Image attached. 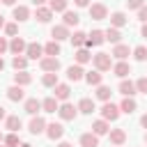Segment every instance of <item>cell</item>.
I'll use <instances>...</instances> for the list:
<instances>
[{
  "instance_id": "6da1fadb",
  "label": "cell",
  "mask_w": 147,
  "mask_h": 147,
  "mask_svg": "<svg viewBox=\"0 0 147 147\" xmlns=\"http://www.w3.org/2000/svg\"><path fill=\"white\" fill-rule=\"evenodd\" d=\"M92 62H94V69L101 74L113 69V55L110 53H96V55H92Z\"/></svg>"
},
{
  "instance_id": "7a4b0ae2",
  "label": "cell",
  "mask_w": 147,
  "mask_h": 147,
  "mask_svg": "<svg viewBox=\"0 0 147 147\" xmlns=\"http://www.w3.org/2000/svg\"><path fill=\"white\" fill-rule=\"evenodd\" d=\"M119 117V106H115L113 101H106L103 106H101V119H106V122H115Z\"/></svg>"
},
{
  "instance_id": "3957f363",
  "label": "cell",
  "mask_w": 147,
  "mask_h": 147,
  "mask_svg": "<svg viewBox=\"0 0 147 147\" xmlns=\"http://www.w3.org/2000/svg\"><path fill=\"white\" fill-rule=\"evenodd\" d=\"M87 9H90V18H92V21H103V18H108V7H106L103 2H92Z\"/></svg>"
},
{
  "instance_id": "277c9868",
  "label": "cell",
  "mask_w": 147,
  "mask_h": 147,
  "mask_svg": "<svg viewBox=\"0 0 147 147\" xmlns=\"http://www.w3.org/2000/svg\"><path fill=\"white\" fill-rule=\"evenodd\" d=\"M39 67H41L44 74H57V71H60V60H57V57L44 55V57L39 60Z\"/></svg>"
},
{
  "instance_id": "5b68a950",
  "label": "cell",
  "mask_w": 147,
  "mask_h": 147,
  "mask_svg": "<svg viewBox=\"0 0 147 147\" xmlns=\"http://www.w3.org/2000/svg\"><path fill=\"white\" fill-rule=\"evenodd\" d=\"M57 115H60V119H64V122H71V119H76V115H78V108L74 106V103H60V108H57Z\"/></svg>"
},
{
  "instance_id": "8992f818",
  "label": "cell",
  "mask_w": 147,
  "mask_h": 147,
  "mask_svg": "<svg viewBox=\"0 0 147 147\" xmlns=\"http://www.w3.org/2000/svg\"><path fill=\"white\" fill-rule=\"evenodd\" d=\"M51 37H53V41H57V44H60V41L69 39V37H71V32H69V28H67V25H62V23H60V25H53V28H51Z\"/></svg>"
},
{
  "instance_id": "52a82bcc",
  "label": "cell",
  "mask_w": 147,
  "mask_h": 147,
  "mask_svg": "<svg viewBox=\"0 0 147 147\" xmlns=\"http://www.w3.org/2000/svg\"><path fill=\"white\" fill-rule=\"evenodd\" d=\"M103 41H106V37H103V30H92V32L87 34V41H85V46H83V48H87V51H90L92 46H101Z\"/></svg>"
},
{
  "instance_id": "ba28073f",
  "label": "cell",
  "mask_w": 147,
  "mask_h": 147,
  "mask_svg": "<svg viewBox=\"0 0 147 147\" xmlns=\"http://www.w3.org/2000/svg\"><path fill=\"white\" fill-rule=\"evenodd\" d=\"M28 131H30L32 136L44 133V131H46V119H44V117H39V115H34V117L30 119V124H28Z\"/></svg>"
},
{
  "instance_id": "9c48e42d",
  "label": "cell",
  "mask_w": 147,
  "mask_h": 147,
  "mask_svg": "<svg viewBox=\"0 0 147 147\" xmlns=\"http://www.w3.org/2000/svg\"><path fill=\"white\" fill-rule=\"evenodd\" d=\"M51 140H60L62 136H64V126L60 124V122H51V124H46V131H44Z\"/></svg>"
},
{
  "instance_id": "30bf717a",
  "label": "cell",
  "mask_w": 147,
  "mask_h": 147,
  "mask_svg": "<svg viewBox=\"0 0 147 147\" xmlns=\"http://www.w3.org/2000/svg\"><path fill=\"white\" fill-rule=\"evenodd\" d=\"M28 60H41L44 57V46H39L37 41H32V44H28V48H25V53H23Z\"/></svg>"
},
{
  "instance_id": "8fae6325",
  "label": "cell",
  "mask_w": 147,
  "mask_h": 147,
  "mask_svg": "<svg viewBox=\"0 0 147 147\" xmlns=\"http://www.w3.org/2000/svg\"><path fill=\"white\" fill-rule=\"evenodd\" d=\"M25 48H28V41H25L23 37H11V41H9V51H11L14 55H23Z\"/></svg>"
},
{
  "instance_id": "7c38bea8",
  "label": "cell",
  "mask_w": 147,
  "mask_h": 147,
  "mask_svg": "<svg viewBox=\"0 0 147 147\" xmlns=\"http://www.w3.org/2000/svg\"><path fill=\"white\" fill-rule=\"evenodd\" d=\"M108 138H110V145L122 147V145L126 142V131H124V129H110V131H108Z\"/></svg>"
},
{
  "instance_id": "4fadbf2b",
  "label": "cell",
  "mask_w": 147,
  "mask_h": 147,
  "mask_svg": "<svg viewBox=\"0 0 147 147\" xmlns=\"http://www.w3.org/2000/svg\"><path fill=\"white\" fill-rule=\"evenodd\" d=\"M11 16H14L16 23H23V21L30 18V9L25 5H16V7H11Z\"/></svg>"
},
{
  "instance_id": "5bb4252c",
  "label": "cell",
  "mask_w": 147,
  "mask_h": 147,
  "mask_svg": "<svg viewBox=\"0 0 147 147\" xmlns=\"http://www.w3.org/2000/svg\"><path fill=\"white\" fill-rule=\"evenodd\" d=\"M53 92H55L53 96H55L57 101H62V103H64V101L69 99V94H71V87H69L67 83H57V85L53 87Z\"/></svg>"
},
{
  "instance_id": "9a60e30c",
  "label": "cell",
  "mask_w": 147,
  "mask_h": 147,
  "mask_svg": "<svg viewBox=\"0 0 147 147\" xmlns=\"http://www.w3.org/2000/svg\"><path fill=\"white\" fill-rule=\"evenodd\" d=\"M113 74H115L117 78H126V76L131 74V64H129L126 60H119L117 64H113Z\"/></svg>"
},
{
  "instance_id": "2e32d148",
  "label": "cell",
  "mask_w": 147,
  "mask_h": 147,
  "mask_svg": "<svg viewBox=\"0 0 147 147\" xmlns=\"http://www.w3.org/2000/svg\"><path fill=\"white\" fill-rule=\"evenodd\" d=\"M7 99H9V101H14V103L25 101V92H23V87H21V85H11V87L7 90Z\"/></svg>"
},
{
  "instance_id": "e0dca14e",
  "label": "cell",
  "mask_w": 147,
  "mask_h": 147,
  "mask_svg": "<svg viewBox=\"0 0 147 147\" xmlns=\"http://www.w3.org/2000/svg\"><path fill=\"white\" fill-rule=\"evenodd\" d=\"M78 23H80V16H78L76 11L67 9V11L62 14V25H67V28H76Z\"/></svg>"
},
{
  "instance_id": "ac0fdd59",
  "label": "cell",
  "mask_w": 147,
  "mask_h": 147,
  "mask_svg": "<svg viewBox=\"0 0 147 147\" xmlns=\"http://www.w3.org/2000/svg\"><path fill=\"white\" fill-rule=\"evenodd\" d=\"M126 23H129V18H126L124 11H113V14H110V28H117V30H119V28H124Z\"/></svg>"
},
{
  "instance_id": "d6986e66",
  "label": "cell",
  "mask_w": 147,
  "mask_h": 147,
  "mask_svg": "<svg viewBox=\"0 0 147 147\" xmlns=\"http://www.w3.org/2000/svg\"><path fill=\"white\" fill-rule=\"evenodd\" d=\"M67 78H69V80H74V83L83 80V78H85V71H83V67H80V64H71V67L67 69Z\"/></svg>"
},
{
  "instance_id": "ffe728a7",
  "label": "cell",
  "mask_w": 147,
  "mask_h": 147,
  "mask_svg": "<svg viewBox=\"0 0 147 147\" xmlns=\"http://www.w3.org/2000/svg\"><path fill=\"white\" fill-rule=\"evenodd\" d=\"M23 110L34 117V115L41 110V101H39V99H25V101H23Z\"/></svg>"
},
{
  "instance_id": "44dd1931",
  "label": "cell",
  "mask_w": 147,
  "mask_h": 147,
  "mask_svg": "<svg viewBox=\"0 0 147 147\" xmlns=\"http://www.w3.org/2000/svg\"><path fill=\"white\" fill-rule=\"evenodd\" d=\"M138 110V103H136V99L133 96H124L122 99V103H119V113H126V115H131V113H136Z\"/></svg>"
},
{
  "instance_id": "7402d4cb",
  "label": "cell",
  "mask_w": 147,
  "mask_h": 147,
  "mask_svg": "<svg viewBox=\"0 0 147 147\" xmlns=\"http://www.w3.org/2000/svg\"><path fill=\"white\" fill-rule=\"evenodd\" d=\"M76 108H78V113H83V115H92V113L96 110V106H94V101H92V99H87V96H85V99H80Z\"/></svg>"
},
{
  "instance_id": "603a6c76",
  "label": "cell",
  "mask_w": 147,
  "mask_h": 147,
  "mask_svg": "<svg viewBox=\"0 0 147 147\" xmlns=\"http://www.w3.org/2000/svg\"><path fill=\"white\" fill-rule=\"evenodd\" d=\"M5 126L9 129V133H16V131H21L23 122H21V117H18V115H7V119H5Z\"/></svg>"
},
{
  "instance_id": "cb8c5ba5",
  "label": "cell",
  "mask_w": 147,
  "mask_h": 147,
  "mask_svg": "<svg viewBox=\"0 0 147 147\" xmlns=\"http://www.w3.org/2000/svg\"><path fill=\"white\" fill-rule=\"evenodd\" d=\"M34 18H37L39 23H48V21L53 18V11H51L46 5H44V7H37V9H34Z\"/></svg>"
},
{
  "instance_id": "d4e9b609",
  "label": "cell",
  "mask_w": 147,
  "mask_h": 147,
  "mask_svg": "<svg viewBox=\"0 0 147 147\" xmlns=\"http://www.w3.org/2000/svg\"><path fill=\"white\" fill-rule=\"evenodd\" d=\"M30 83H32V74H30V71H16V74H14V85L25 87V85H30Z\"/></svg>"
},
{
  "instance_id": "484cf974",
  "label": "cell",
  "mask_w": 147,
  "mask_h": 147,
  "mask_svg": "<svg viewBox=\"0 0 147 147\" xmlns=\"http://www.w3.org/2000/svg\"><path fill=\"white\" fill-rule=\"evenodd\" d=\"M119 94H124V96H133V94H138V92H136V83L122 78V83H119Z\"/></svg>"
},
{
  "instance_id": "4316f807",
  "label": "cell",
  "mask_w": 147,
  "mask_h": 147,
  "mask_svg": "<svg viewBox=\"0 0 147 147\" xmlns=\"http://www.w3.org/2000/svg\"><path fill=\"white\" fill-rule=\"evenodd\" d=\"M83 80H85L87 85H94V87H96V85H101L103 76H101V71L94 69V71H85V78H83Z\"/></svg>"
},
{
  "instance_id": "83f0119b",
  "label": "cell",
  "mask_w": 147,
  "mask_h": 147,
  "mask_svg": "<svg viewBox=\"0 0 147 147\" xmlns=\"http://www.w3.org/2000/svg\"><path fill=\"white\" fill-rule=\"evenodd\" d=\"M108 131H110V126H108L106 119H96V122H92V133H94V136H106Z\"/></svg>"
},
{
  "instance_id": "f1b7e54d",
  "label": "cell",
  "mask_w": 147,
  "mask_h": 147,
  "mask_svg": "<svg viewBox=\"0 0 147 147\" xmlns=\"http://www.w3.org/2000/svg\"><path fill=\"white\" fill-rule=\"evenodd\" d=\"M80 147H99V136H94L92 131L83 133L80 136Z\"/></svg>"
},
{
  "instance_id": "f546056e",
  "label": "cell",
  "mask_w": 147,
  "mask_h": 147,
  "mask_svg": "<svg viewBox=\"0 0 147 147\" xmlns=\"http://www.w3.org/2000/svg\"><path fill=\"white\" fill-rule=\"evenodd\" d=\"M129 53H131V51H129V46H126V44H115V48H113V53H110V55H113V57H117V60H126V57H129Z\"/></svg>"
},
{
  "instance_id": "4dcf8cb0",
  "label": "cell",
  "mask_w": 147,
  "mask_h": 147,
  "mask_svg": "<svg viewBox=\"0 0 147 147\" xmlns=\"http://www.w3.org/2000/svg\"><path fill=\"white\" fill-rule=\"evenodd\" d=\"M74 57H76V64H80V67H83V64H87V62L92 60V53H90L87 48H78V51L74 53Z\"/></svg>"
},
{
  "instance_id": "1f68e13d",
  "label": "cell",
  "mask_w": 147,
  "mask_h": 147,
  "mask_svg": "<svg viewBox=\"0 0 147 147\" xmlns=\"http://www.w3.org/2000/svg\"><path fill=\"white\" fill-rule=\"evenodd\" d=\"M41 108H44L46 113H57V108H60V101H57L55 96H46V99L41 101Z\"/></svg>"
},
{
  "instance_id": "d6a6232c",
  "label": "cell",
  "mask_w": 147,
  "mask_h": 147,
  "mask_svg": "<svg viewBox=\"0 0 147 147\" xmlns=\"http://www.w3.org/2000/svg\"><path fill=\"white\" fill-rule=\"evenodd\" d=\"M69 39H71V44H74L76 48H83V46H85V41H87V34H85L83 30H76Z\"/></svg>"
},
{
  "instance_id": "836d02e7",
  "label": "cell",
  "mask_w": 147,
  "mask_h": 147,
  "mask_svg": "<svg viewBox=\"0 0 147 147\" xmlns=\"http://www.w3.org/2000/svg\"><path fill=\"white\" fill-rule=\"evenodd\" d=\"M67 5H69V0H48V9L55 14V11H60V14H64L67 11Z\"/></svg>"
},
{
  "instance_id": "e575fe53",
  "label": "cell",
  "mask_w": 147,
  "mask_h": 147,
  "mask_svg": "<svg viewBox=\"0 0 147 147\" xmlns=\"http://www.w3.org/2000/svg\"><path fill=\"white\" fill-rule=\"evenodd\" d=\"M103 37H106V41H110V44H119V39H122V32H119L117 28H108V30L103 32Z\"/></svg>"
},
{
  "instance_id": "d590c367",
  "label": "cell",
  "mask_w": 147,
  "mask_h": 147,
  "mask_svg": "<svg viewBox=\"0 0 147 147\" xmlns=\"http://www.w3.org/2000/svg\"><path fill=\"white\" fill-rule=\"evenodd\" d=\"M44 55H48V57H57V55H60V44L51 39V41L44 46Z\"/></svg>"
},
{
  "instance_id": "8d00e7d4",
  "label": "cell",
  "mask_w": 147,
  "mask_h": 147,
  "mask_svg": "<svg viewBox=\"0 0 147 147\" xmlns=\"http://www.w3.org/2000/svg\"><path fill=\"white\" fill-rule=\"evenodd\" d=\"M11 67H14L16 71H25V67H28V57H25V55H14V57H11Z\"/></svg>"
},
{
  "instance_id": "74e56055",
  "label": "cell",
  "mask_w": 147,
  "mask_h": 147,
  "mask_svg": "<svg viewBox=\"0 0 147 147\" xmlns=\"http://www.w3.org/2000/svg\"><path fill=\"white\" fill-rule=\"evenodd\" d=\"M110 94H113V92H110V87H108V85H103V83H101V85H96V99H101V101L106 103V101H110Z\"/></svg>"
},
{
  "instance_id": "f35d334b",
  "label": "cell",
  "mask_w": 147,
  "mask_h": 147,
  "mask_svg": "<svg viewBox=\"0 0 147 147\" xmlns=\"http://www.w3.org/2000/svg\"><path fill=\"white\" fill-rule=\"evenodd\" d=\"M60 80H57V74H44L41 76V85L44 87H55Z\"/></svg>"
},
{
  "instance_id": "ab89813d",
  "label": "cell",
  "mask_w": 147,
  "mask_h": 147,
  "mask_svg": "<svg viewBox=\"0 0 147 147\" xmlns=\"http://www.w3.org/2000/svg\"><path fill=\"white\" fill-rule=\"evenodd\" d=\"M2 142H5V147H18V145H21V140H18V136H16V133L5 136V138H2Z\"/></svg>"
},
{
  "instance_id": "60d3db41",
  "label": "cell",
  "mask_w": 147,
  "mask_h": 147,
  "mask_svg": "<svg viewBox=\"0 0 147 147\" xmlns=\"http://www.w3.org/2000/svg\"><path fill=\"white\" fill-rule=\"evenodd\" d=\"M133 57H136L138 62H145V60H147V46H136V48H133Z\"/></svg>"
},
{
  "instance_id": "b9f144b4",
  "label": "cell",
  "mask_w": 147,
  "mask_h": 147,
  "mask_svg": "<svg viewBox=\"0 0 147 147\" xmlns=\"http://www.w3.org/2000/svg\"><path fill=\"white\" fill-rule=\"evenodd\" d=\"M2 30H5L7 37H16V34H18V23H5Z\"/></svg>"
},
{
  "instance_id": "7bdbcfd3",
  "label": "cell",
  "mask_w": 147,
  "mask_h": 147,
  "mask_svg": "<svg viewBox=\"0 0 147 147\" xmlns=\"http://www.w3.org/2000/svg\"><path fill=\"white\" fill-rule=\"evenodd\" d=\"M136 92L147 94V76H142V78H138V80H136Z\"/></svg>"
},
{
  "instance_id": "ee69618b",
  "label": "cell",
  "mask_w": 147,
  "mask_h": 147,
  "mask_svg": "<svg viewBox=\"0 0 147 147\" xmlns=\"http://www.w3.org/2000/svg\"><path fill=\"white\" fill-rule=\"evenodd\" d=\"M145 5V0H126V7L129 9H140Z\"/></svg>"
},
{
  "instance_id": "f6af8a7d",
  "label": "cell",
  "mask_w": 147,
  "mask_h": 147,
  "mask_svg": "<svg viewBox=\"0 0 147 147\" xmlns=\"http://www.w3.org/2000/svg\"><path fill=\"white\" fill-rule=\"evenodd\" d=\"M138 21H142V23H147V5H142V7L138 9Z\"/></svg>"
},
{
  "instance_id": "bcb514c9",
  "label": "cell",
  "mask_w": 147,
  "mask_h": 147,
  "mask_svg": "<svg viewBox=\"0 0 147 147\" xmlns=\"http://www.w3.org/2000/svg\"><path fill=\"white\" fill-rule=\"evenodd\" d=\"M7 51H9V41H7L5 37H0V55H2V53H7Z\"/></svg>"
},
{
  "instance_id": "7dc6e473",
  "label": "cell",
  "mask_w": 147,
  "mask_h": 147,
  "mask_svg": "<svg viewBox=\"0 0 147 147\" xmlns=\"http://www.w3.org/2000/svg\"><path fill=\"white\" fill-rule=\"evenodd\" d=\"M76 7H90V0H74Z\"/></svg>"
},
{
  "instance_id": "c3c4849f",
  "label": "cell",
  "mask_w": 147,
  "mask_h": 147,
  "mask_svg": "<svg viewBox=\"0 0 147 147\" xmlns=\"http://www.w3.org/2000/svg\"><path fill=\"white\" fill-rule=\"evenodd\" d=\"M7 119V110H5V106H0V122H5Z\"/></svg>"
},
{
  "instance_id": "681fc988",
  "label": "cell",
  "mask_w": 147,
  "mask_h": 147,
  "mask_svg": "<svg viewBox=\"0 0 147 147\" xmlns=\"http://www.w3.org/2000/svg\"><path fill=\"white\" fill-rule=\"evenodd\" d=\"M2 5H7V7H16V0H0Z\"/></svg>"
},
{
  "instance_id": "f907efd6",
  "label": "cell",
  "mask_w": 147,
  "mask_h": 147,
  "mask_svg": "<svg viewBox=\"0 0 147 147\" xmlns=\"http://www.w3.org/2000/svg\"><path fill=\"white\" fill-rule=\"evenodd\" d=\"M140 126H142V129H147V113L140 117Z\"/></svg>"
},
{
  "instance_id": "816d5d0a",
  "label": "cell",
  "mask_w": 147,
  "mask_h": 147,
  "mask_svg": "<svg viewBox=\"0 0 147 147\" xmlns=\"http://www.w3.org/2000/svg\"><path fill=\"white\" fill-rule=\"evenodd\" d=\"M46 2H48V0H32V5H34V7H44Z\"/></svg>"
},
{
  "instance_id": "f5cc1de1",
  "label": "cell",
  "mask_w": 147,
  "mask_h": 147,
  "mask_svg": "<svg viewBox=\"0 0 147 147\" xmlns=\"http://www.w3.org/2000/svg\"><path fill=\"white\" fill-rule=\"evenodd\" d=\"M57 147H74V145H71V142H67V140H60V142H57Z\"/></svg>"
},
{
  "instance_id": "db71d44e",
  "label": "cell",
  "mask_w": 147,
  "mask_h": 147,
  "mask_svg": "<svg viewBox=\"0 0 147 147\" xmlns=\"http://www.w3.org/2000/svg\"><path fill=\"white\" fill-rule=\"evenodd\" d=\"M140 34H142V37H147V23H142V28H140Z\"/></svg>"
},
{
  "instance_id": "11a10c76",
  "label": "cell",
  "mask_w": 147,
  "mask_h": 147,
  "mask_svg": "<svg viewBox=\"0 0 147 147\" xmlns=\"http://www.w3.org/2000/svg\"><path fill=\"white\" fill-rule=\"evenodd\" d=\"M5 69V60H2V55H0V71Z\"/></svg>"
},
{
  "instance_id": "9f6ffc18",
  "label": "cell",
  "mask_w": 147,
  "mask_h": 147,
  "mask_svg": "<svg viewBox=\"0 0 147 147\" xmlns=\"http://www.w3.org/2000/svg\"><path fill=\"white\" fill-rule=\"evenodd\" d=\"M0 28H5V16L0 14Z\"/></svg>"
},
{
  "instance_id": "6f0895ef",
  "label": "cell",
  "mask_w": 147,
  "mask_h": 147,
  "mask_svg": "<svg viewBox=\"0 0 147 147\" xmlns=\"http://www.w3.org/2000/svg\"><path fill=\"white\" fill-rule=\"evenodd\" d=\"M18 147H32V145H30V142H21Z\"/></svg>"
},
{
  "instance_id": "680465c9",
  "label": "cell",
  "mask_w": 147,
  "mask_h": 147,
  "mask_svg": "<svg viewBox=\"0 0 147 147\" xmlns=\"http://www.w3.org/2000/svg\"><path fill=\"white\" fill-rule=\"evenodd\" d=\"M145 142H147V133H145Z\"/></svg>"
},
{
  "instance_id": "91938a15",
  "label": "cell",
  "mask_w": 147,
  "mask_h": 147,
  "mask_svg": "<svg viewBox=\"0 0 147 147\" xmlns=\"http://www.w3.org/2000/svg\"><path fill=\"white\" fill-rule=\"evenodd\" d=\"M0 142H2V133H0Z\"/></svg>"
},
{
  "instance_id": "94428289",
  "label": "cell",
  "mask_w": 147,
  "mask_h": 147,
  "mask_svg": "<svg viewBox=\"0 0 147 147\" xmlns=\"http://www.w3.org/2000/svg\"><path fill=\"white\" fill-rule=\"evenodd\" d=\"M110 147H117V145H110Z\"/></svg>"
},
{
  "instance_id": "6125c7cd",
  "label": "cell",
  "mask_w": 147,
  "mask_h": 147,
  "mask_svg": "<svg viewBox=\"0 0 147 147\" xmlns=\"http://www.w3.org/2000/svg\"><path fill=\"white\" fill-rule=\"evenodd\" d=\"M0 147H5V145H0Z\"/></svg>"
}]
</instances>
